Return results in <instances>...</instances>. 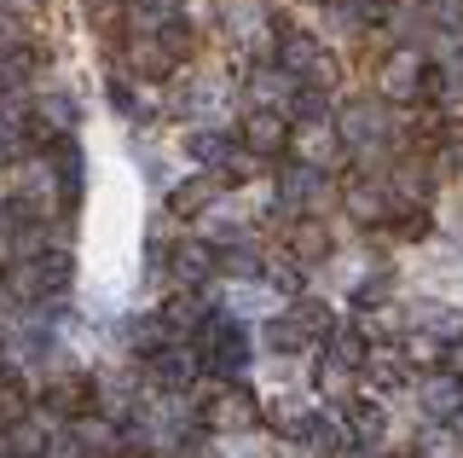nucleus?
<instances>
[{"instance_id": "1", "label": "nucleus", "mask_w": 463, "mask_h": 458, "mask_svg": "<svg viewBox=\"0 0 463 458\" xmlns=\"http://www.w3.org/2000/svg\"><path fill=\"white\" fill-rule=\"evenodd\" d=\"M70 255L64 250H41V255H24V262H12L6 267V291L18 296V302H47V291L58 296L70 284Z\"/></svg>"}, {"instance_id": "2", "label": "nucleus", "mask_w": 463, "mask_h": 458, "mask_svg": "<svg viewBox=\"0 0 463 458\" xmlns=\"http://www.w3.org/2000/svg\"><path fill=\"white\" fill-rule=\"evenodd\" d=\"M272 59H279V76H296V81H307L313 93L336 81V59H330V52L318 47V41H313L307 30H289V35H279Z\"/></svg>"}, {"instance_id": "3", "label": "nucleus", "mask_w": 463, "mask_h": 458, "mask_svg": "<svg viewBox=\"0 0 463 458\" xmlns=\"http://www.w3.org/2000/svg\"><path fill=\"white\" fill-rule=\"evenodd\" d=\"M423 81H429V64L417 47H394L376 70V88H383L388 105H411V99H423Z\"/></svg>"}, {"instance_id": "4", "label": "nucleus", "mask_w": 463, "mask_h": 458, "mask_svg": "<svg viewBox=\"0 0 463 458\" xmlns=\"http://www.w3.org/2000/svg\"><path fill=\"white\" fill-rule=\"evenodd\" d=\"M203 342H209V371H221V377H238V371L250 366V342H243V331L226 325L221 313L203 325Z\"/></svg>"}, {"instance_id": "5", "label": "nucleus", "mask_w": 463, "mask_h": 458, "mask_svg": "<svg viewBox=\"0 0 463 458\" xmlns=\"http://www.w3.org/2000/svg\"><path fill=\"white\" fill-rule=\"evenodd\" d=\"M197 418H203V429L226 435V429H250L260 412H255V400L243 395V389H221V395H209V400L197 406Z\"/></svg>"}, {"instance_id": "6", "label": "nucleus", "mask_w": 463, "mask_h": 458, "mask_svg": "<svg viewBox=\"0 0 463 458\" xmlns=\"http://www.w3.org/2000/svg\"><path fill=\"white\" fill-rule=\"evenodd\" d=\"M145 366H151V377L163 383V389H185V383L203 371V354L192 348V342H168V348H156Z\"/></svg>"}, {"instance_id": "7", "label": "nucleus", "mask_w": 463, "mask_h": 458, "mask_svg": "<svg viewBox=\"0 0 463 458\" xmlns=\"http://www.w3.org/2000/svg\"><path fill=\"white\" fill-rule=\"evenodd\" d=\"M243 146H250L255 157H279L289 146V117L284 110H272V105H260L250 122H243Z\"/></svg>"}, {"instance_id": "8", "label": "nucleus", "mask_w": 463, "mask_h": 458, "mask_svg": "<svg viewBox=\"0 0 463 458\" xmlns=\"http://www.w3.org/2000/svg\"><path fill=\"white\" fill-rule=\"evenodd\" d=\"M289 146H296V163L318 175V168H325L330 157L342 151V134H336L330 122H301V134H289Z\"/></svg>"}, {"instance_id": "9", "label": "nucleus", "mask_w": 463, "mask_h": 458, "mask_svg": "<svg viewBox=\"0 0 463 458\" xmlns=\"http://www.w3.org/2000/svg\"><path fill=\"white\" fill-rule=\"evenodd\" d=\"M289 255H296L301 267H318L330 255V233H325V221H313V215H301L296 226H289Z\"/></svg>"}, {"instance_id": "10", "label": "nucleus", "mask_w": 463, "mask_h": 458, "mask_svg": "<svg viewBox=\"0 0 463 458\" xmlns=\"http://www.w3.org/2000/svg\"><path fill=\"white\" fill-rule=\"evenodd\" d=\"M221 197H226V175H197V180H185L180 192L168 197V209L174 215H197V209L221 204Z\"/></svg>"}, {"instance_id": "11", "label": "nucleus", "mask_w": 463, "mask_h": 458, "mask_svg": "<svg viewBox=\"0 0 463 458\" xmlns=\"http://www.w3.org/2000/svg\"><path fill=\"white\" fill-rule=\"evenodd\" d=\"M342 204L359 215V221H388V192L383 186H371L365 175H347V186H342Z\"/></svg>"}, {"instance_id": "12", "label": "nucleus", "mask_w": 463, "mask_h": 458, "mask_svg": "<svg viewBox=\"0 0 463 458\" xmlns=\"http://www.w3.org/2000/svg\"><path fill=\"white\" fill-rule=\"evenodd\" d=\"M47 406L64 412V418H81L87 406H93V377H81V371H70V377H58L47 389Z\"/></svg>"}, {"instance_id": "13", "label": "nucleus", "mask_w": 463, "mask_h": 458, "mask_svg": "<svg viewBox=\"0 0 463 458\" xmlns=\"http://www.w3.org/2000/svg\"><path fill=\"white\" fill-rule=\"evenodd\" d=\"M388 122L383 110L371 105V99H359V105H347V122H342V146H365V139H383Z\"/></svg>"}, {"instance_id": "14", "label": "nucleus", "mask_w": 463, "mask_h": 458, "mask_svg": "<svg viewBox=\"0 0 463 458\" xmlns=\"http://www.w3.org/2000/svg\"><path fill=\"white\" fill-rule=\"evenodd\" d=\"M0 447L12 458H47V429H41V418H18V424H6Z\"/></svg>"}, {"instance_id": "15", "label": "nucleus", "mask_w": 463, "mask_h": 458, "mask_svg": "<svg viewBox=\"0 0 463 458\" xmlns=\"http://www.w3.org/2000/svg\"><path fill=\"white\" fill-rule=\"evenodd\" d=\"M128 59H134V70H139V76H151V81H163L168 70H174V59L163 52V41H156L151 30H145V35H134V47H128Z\"/></svg>"}, {"instance_id": "16", "label": "nucleus", "mask_w": 463, "mask_h": 458, "mask_svg": "<svg viewBox=\"0 0 463 458\" xmlns=\"http://www.w3.org/2000/svg\"><path fill=\"white\" fill-rule=\"evenodd\" d=\"M458 406H463V383L452 377V371H446V377H429V383H423V412H429V418H452Z\"/></svg>"}, {"instance_id": "17", "label": "nucleus", "mask_w": 463, "mask_h": 458, "mask_svg": "<svg viewBox=\"0 0 463 458\" xmlns=\"http://www.w3.org/2000/svg\"><path fill=\"white\" fill-rule=\"evenodd\" d=\"M58 186H64V209H76L81 204V151L70 146V139H58Z\"/></svg>"}, {"instance_id": "18", "label": "nucleus", "mask_w": 463, "mask_h": 458, "mask_svg": "<svg viewBox=\"0 0 463 458\" xmlns=\"http://www.w3.org/2000/svg\"><path fill=\"white\" fill-rule=\"evenodd\" d=\"M185 157L203 168H214V163H226L232 157V139L226 134H214V128H203V134H185Z\"/></svg>"}, {"instance_id": "19", "label": "nucleus", "mask_w": 463, "mask_h": 458, "mask_svg": "<svg viewBox=\"0 0 463 458\" xmlns=\"http://www.w3.org/2000/svg\"><path fill=\"white\" fill-rule=\"evenodd\" d=\"M347 424H354V447H376L383 441V406L376 400H354Z\"/></svg>"}, {"instance_id": "20", "label": "nucleus", "mask_w": 463, "mask_h": 458, "mask_svg": "<svg viewBox=\"0 0 463 458\" xmlns=\"http://www.w3.org/2000/svg\"><path fill=\"white\" fill-rule=\"evenodd\" d=\"M35 64H41V52H35V47H6V52H0V93H12Z\"/></svg>"}, {"instance_id": "21", "label": "nucleus", "mask_w": 463, "mask_h": 458, "mask_svg": "<svg viewBox=\"0 0 463 458\" xmlns=\"http://www.w3.org/2000/svg\"><path fill=\"white\" fill-rule=\"evenodd\" d=\"M156 41H163V52H168V59L174 64H180V59H192V47H197V35H192V24H180V18H168V24H156V30H151Z\"/></svg>"}, {"instance_id": "22", "label": "nucleus", "mask_w": 463, "mask_h": 458, "mask_svg": "<svg viewBox=\"0 0 463 458\" xmlns=\"http://www.w3.org/2000/svg\"><path fill=\"white\" fill-rule=\"evenodd\" d=\"M163 325L168 331H197V325H209V320H203V302L185 291V296H174V302L163 308Z\"/></svg>"}, {"instance_id": "23", "label": "nucleus", "mask_w": 463, "mask_h": 458, "mask_svg": "<svg viewBox=\"0 0 463 458\" xmlns=\"http://www.w3.org/2000/svg\"><path fill=\"white\" fill-rule=\"evenodd\" d=\"M35 122H41V128H52V134H64V128L76 122V105H70L64 93H47V99L35 105Z\"/></svg>"}, {"instance_id": "24", "label": "nucleus", "mask_w": 463, "mask_h": 458, "mask_svg": "<svg viewBox=\"0 0 463 458\" xmlns=\"http://www.w3.org/2000/svg\"><path fill=\"white\" fill-rule=\"evenodd\" d=\"M209 262H214L209 244H180V250H174V273H180L185 284H197L203 273H209Z\"/></svg>"}, {"instance_id": "25", "label": "nucleus", "mask_w": 463, "mask_h": 458, "mask_svg": "<svg viewBox=\"0 0 463 458\" xmlns=\"http://www.w3.org/2000/svg\"><path fill=\"white\" fill-rule=\"evenodd\" d=\"M289 320L307 331V342L313 337H336V320H330V308H318V302H301V308H289Z\"/></svg>"}, {"instance_id": "26", "label": "nucleus", "mask_w": 463, "mask_h": 458, "mask_svg": "<svg viewBox=\"0 0 463 458\" xmlns=\"http://www.w3.org/2000/svg\"><path fill=\"white\" fill-rule=\"evenodd\" d=\"M267 342L279 354H301V348H307V331H301V325L284 313V320H267Z\"/></svg>"}, {"instance_id": "27", "label": "nucleus", "mask_w": 463, "mask_h": 458, "mask_svg": "<svg viewBox=\"0 0 463 458\" xmlns=\"http://www.w3.org/2000/svg\"><path fill=\"white\" fill-rule=\"evenodd\" d=\"M365 371H371V383H376V389H400V377H405V371L394 366V354H388V348H371Z\"/></svg>"}, {"instance_id": "28", "label": "nucleus", "mask_w": 463, "mask_h": 458, "mask_svg": "<svg viewBox=\"0 0 463 458\" xmlns=\"http://www.w3.org/2000/svg\"><path fill=\"white\" fill-rule=\"evenodd\" d=\"M347 383H354V371H347L342 360H325V366H318V395L347 400Z\"/></svg>"}, {"instance_id": "29", "label": "nucleus", "mask_w": 463, "mask_h": 458, "mask_svg": "<svg viewBox=\"0 0 463 458\" xmlns=\"http://www.w3.org/2000/svg\"><path fill=\"white\" fill-rule=\"evenodd\" d=\"M440 354H446V342L434 331H417L411 342H405V360H417V366H440Z\"/></svg>"}, {"instance_id": "30", "label": "nucleus", "mask_w": 463, "mask_h": 458, "mask_svg": "<svg viewBox=\"0 0 463 458\" xmlns=\"http://www.w3.org/2000/svg\"><path fill=\"white\" fill-rule=\"evenodd\" d=\"M0 418H6V424L29 418V412H24V383L12 377V371H6V377H0Z\"/></svg>"}, {"instance_id": "31", "label": "nucleus", "mask_w": 463, "mask_h": 458, "mask_svg": "<svg viewBox=\"0 0 463 458\" xmlns=\"http://www.w3.org/2000/svg\"><path fill=\"white\" fill-rule=\"evenodd\" d=\"M423 6L446 24V30H463V0H423Z\"/></svg>"}, {"instance_id": "32", "label": "nucleus", "mask_w": 463, "mask_h": 458, "mask_svg": "<svg viewBox=\"0 0 463 458\" xmlns=\"http://www.w3.org/2000/svg\"><path fill=\"white\" fill-rule=\"evenodd\" d=\"M180 0H139V24H168Z\"/></svg>"}, {"instance_id": "33", "label": "nucleus", "mask_w": 463, "mask_h": 458, "mask_svg": "<svg viewBox=\"0 0 463 458\" xmlns=\"http://www.w3.org/2000/svg\"><path fill=\"white\" fill-rule=\"evenodd\" d=\"M221 267H226V273H238V279H250L255 273V250H226Z\"/></svg>"}, {"instance_id": "34", "label": "nucleus", "mask_w": 463, "mask_h": 458, "mask_svg": "<svg viewBox=\"0 0 463 458\" xmlns=\"http://www.w3.org/2000/svg\"><path fill=\"white\" fill-rule=\"evenodd\" d=\"M267 284H279V291H301L296 267H267Z\"/></svg>"}, {"instance_id": "35", "label": "nucleus", "mask_w": 463, "mask_h": 458, "mask_svg": "<svg viewBox=\"0 0 463 458\" xmlns=\"http://www.w3.org/2000/svg\"><path fill=\"white\" fill-rule=\"evenodd\" d=\"M232 302H238V313H267L260 308V291H232Z\"/></svg>"}, {"instance_id": "36", "label": "nucleus", "mask_w": 463, "mask_h": 458, "mask_svg": "<svg viewBox=\"0 0 463 458\" xmlns=\"http://www.w3.org/2000/svg\"><path fill=\"white\" fill-rule=\"evenodd\" d=\"M156 458H163V453H156Z\"/></svg>"}]
</instances>
